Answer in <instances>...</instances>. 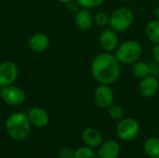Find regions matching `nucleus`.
<instances>
[{
  "instance_id": "nucleus-2",
  "label": "nucleus",
  "mask_w": 159,
  "mask_h": 158,
  "mask_svg": "<svg viewBox=\"0 0 159 158\" xmlns=\"http://www.w3.org/2000/svg\"><path fill=\"white\" fill-rule=\"evenodd\" d=\"M30 124L27 115L23 113H14L7 118L6 129L13 140L21 142L29 137Z\"/></svg>"
},
{
  "instance_id": "nucleus-18",
  "label": "nucleus",
  "mask_w": 159,
  "mask_h": 158,
  "mask_svg": "<svg viewBox=\"0 0 159 158\" xmlns=\"http://www.w3.org/2000/svg\"><path fill=\"white\" fill-rule=\"evenodd\" d=\"M145 34L149 41L159 44V20H150L145 26Z\"/></svg>"
},
{
  "instance_id": "nucleus-16",
  "label": "nucleus",
  "mask_w": 159,
  "mask_h": 158,
  "mask_svg": "<svg viewBox=\"0 0 159 158\" xmlns=\"http://www.w3.org/2000/svg\"><path fill=\"white\" fill-rule=\"evenodd\" d=\"M131 73L134 77L138 79H143L151 74V67L147 62L139 60L132 64Z\"/></svg>"
},
{
  "instance_id": "nucleus-14",
  "label": "nucleus",
  "mask_w": 159,
  "mask_h": 158,
  "mask_svg": "<svg viewBox=\"0 0 159 158\" xmlns=\"http://www.w3.org/2000/svg\"><path fill=\"white\" fill-rule=\"evenodd\" d=\"M120 154V146L116 141H107L100 145L98 151L99 158H117Z\"/></svg>"
},
{
  "instance_id": "nucleus-10",
  "label": "nucleus",
  "mask_w": 159,
  "mask_h": 158,
  "mask_svg": "<svg viewBox=\"0 0 159 158\" xmlns=\"http://www.w3.org/2000/svg\"><path fill=\"white\" fill-rule=\"evenodd\" d=\"M159 90V82L157 78L152 74L141 79L139 84V91L144 98L154 97Z\"/></svg>"
},
{
  "instance_id": "nucleus-26",
  "label": "nucleus",
  "mask_w": 159,
  "mask_h": 158,
  "mask_svg": "<svg viewBox=\"0 0 159 158\" xmlns=\"http://www.w3.org/2000/svg\"><path fill=\"white\" fill-rule=\"evenodd\" d=\"M58 1L61 2V3H63V4H67V3H70V2H72L74 0H58Z\"/></svg>"
},
{
  "instance_id": "nucleus-17",
  "label": "nucleus",
  "mask_w": 159,
  "mask_h": 158,
  "mask_svg": "<svg viewBox=\"0 0 159 158\" xmlns=\"http://www.w3.org/2000/svg\"><path fill=\"white\" fill-rule=\"evenodd\" d=\"M143 150L149 157L159 158V138H148L143 144Z\"/></svg>"
},
{
  "instance_id": "nucleus-8",
  "label": "nucleus",
  "mask_w": 159,
  "mask_h": 158,
  "mask_svg": "<svg viewBox=\"0 0 159 158\" xmlns=\"http://www.w3.org/2000/svg\"><path fill=\"white\" fill-rule=\"evenodd\" d=\"M19 74V68L13 61H5L0 64V86L12 85Z\"/></svg>"
},
{
  "instance_id": "nucleus-24",
  "label": "nucleus",
  "mask_w": 159,
  "mask_h": 158,
  "mask_svg": "<svg viewBox=\"0 0 159 158\" xmlns=\"http://www.w3.org/2000/svg\"><path fill=\"white\" fill-rule=\"evenodd\" d=\"M152 55L155 60V61L159 64V44H155L153 49H152Z\"/></svg>"
},
{
  "instance_id": "nucleus-4",
  "label": "nucleus",
  "mask_w": 159,
  "mask_h": 158,
  "mask_svg": "<svg viewBox=\"0 0 159 158\" xmlns=\"http://www.w3.org/2000/svg\"><path fill=\"white\" fill-rule=\"evenodd\" d=\"M134 15L132 10L128 7H119L110 15L109 25L116 33L127 31L133 23Z\"/></svg>"
},
{
  "instance_id": "nucleus-15",
  "label": "nucleus",
  "mask_w": 159,
  "mask_h": 158,
  "mask_svg": "<svg viewBox=\"0 0 159 158\" xmlns=\"http://www.w3.org/2000/svg\"><path fill=\"white\" fill-rule=\"evenodd\" d=\"M49 46V39L47 34L38 33L31 36L28 42V47L34 52H43Z\"/></svg>"
},
{
  "instance_id": "nucleus-23",
  "label": "nucleus",
  "mask_w": 159,
  "mask_h": 158,
  "mask_svg": "<svg viewBox=\"0 0 159 158\" xmlns=\"http://www.w3.org/2000/svg\"><path fill=\"white\" fill-rule=\"evenodd\" d=\"M74 156H75V152L68 147H64L59 151L60 158H74Z\"/></svg>"
},
{
  "instance_id": "nucleus-20",
  "label": "nucleus",
  "mask_w": 159,
  "mask_h": 158,
  "mask_svg": "<svg viewBox=\"0 0 159 158\" xmlns=\"http://www.w3.org/2000/svg\"><path fill=\"white\" fill-rule=\"evenodd\" d=\"M110 15L105 11H99L94 14V23L100 27H105L109 24Z\"/></svg>"
},
{
  "instance_id": "nucleus-9",
  "label": "nucleus",
  "mask_w": 159,
  "mask_h": 158,
  "mask_svg": "<svg viewBox=\"0 0 159 158\" xmlns=\"http://www.w3.org/2000/svg\"><path fill=\"white\" fill-rule=\"evenodd\" d=\"M99 41H100L102 47L107 52L116 50L119 45V39H118L117 33L116 31H114L112 28L104 29L100 34Z\"/></svg>"
},
{
  "instance_id": "nucleus-13",
  "label": "nucleus",
  "mask_w": 159,
  "mask_h": 158,
  "mask_svg": "<svg viewBox=\"0 0 159 158\" xmlns=\"http://www.w3.org/2000/svg\"><path fill=\"white\" fill-rule=\"evenodd\" d=\"M82 139L85 144L90 148H97L102 143V135L95 128H87L82 133Z\"/></svg>"
},
{
  "instance_id": "nucleus-27",
  "label": "nucleus",
  "mask_w": 159,
  "mask_h": 158,
  "mask_svg": "<svg viewBox=\"0 0 159 158\" xmlns=\"http://www.w3.org/2000/svg\"><path fill=\"white\" fill-rule=\"evenodd\" d=\"M1 90H2V89H0V96H1Z\"/></svg>"
},
{
  "instance_id": "nucleus-21",
  "label": "nucleus",
  "mask_w": 159,
  "mask_h": 158,
  "mask_svg": "<svg viewBox=\"0 0 159 158\" xmlns=\"http://www.w3.org/2000/svg\"><path fill=\"white\" fill-rule=\"evenodd\" d=\"M107 110H108V115L112 119H114V120H121L122 119L124 111L120 105L113 103L112 105H110L107 108Z\"/></svg>"
},
{
  "instance_id": "nucleus-12",
  "label": "nucleus",
  "mask_w": 159,
  "mask_h": 158,
  "mask_svg": "<svg viewBox=\"0 0 159 158\" xmlns=\"http://www.w3.org/2000/svg\"><path fill=\"white\" fill-rule=\"evenodd\" d=\"M27 115L30 123L36 128H45L49 122V116L48 113L40 107L31 108Z\"/></svg>"
},
{
  "instance_id": "nucleus-7",
  "label": "nucleus",
  "mask_w": 159,
  "mask_h": 158,
  "mask_svg": "<svg viewBox=\"0 0 159 158\" xmlns=\"http://www.w3.org/2000/svg\"><path fill=\"white\" fill-rule=\"evenodd\" d=\"M93 99L98 107L107 109L114 103L115 95L110 86L100 84L94 90Z\"/></svg>"
},
{
  "instance_id": "nucleus-1",
  "label": "nucleus",
  "mask_w": 159,
  "mask_h": 158,
  "mask_svg": "<svg viewBox=\"0 0 159 158\" xmlns=\"http://www.w3.org/2000/svg\"><path fill=\"white\" fill-rule=\"evenodd\" d=\"M92 77L99 84L111 86L116 83L121 73V63L115 54L102 52L98 54L92 61L90 66Z\"/></svg>"
},
{
  "instance_id": "nucleus-3",
  "label": "nucleus",
  "mask_w": 159,
  "mask_h": 158,
  "mask_svg": "<svg viewBox=\"0 0 159 158\" xmlns=\"http://www.w3.org/2000/svg\"><path fill=\"white\" fill-rule=\"evenodd\" d=\"M143 54L141 44L135 40H127L118 45L116 49V57L122 64H133L138 61Z\"/></svg>"
},
{
  "instance_id": "nucleus-11",
  "label": "nucleus",
  "mask_w": 159,
  "mask_h": 158,
  "mask_svg": "<svg viewBox=\"0 0 159 158\" xmlns=\"http://www.w3.org/2000/svg\"><path fill=\"white\" fill-rule=\"evenodd\" d=\"M75 23L82 31L89 30L94 24V15L89 9L81 8L75 15Z\"/></svg>"
},
{
  "instance_id": "nucleus-22",
  "label": "nucleus",
  "mask_w": 159,
  "mask_h": 158,
  "mask_svg": "<svg viewBox=\"0 0 159 158\" xmlns=\"http://www.w3.org/2000/svg\"><path fill=\"white\" fill-rule=\"evenodd\" d=\"M75 1L77 2L80 7L88 8V9L98 7L101 5H102L104 2V0H75Z\"/></svg>"
},
{
  "instance_id": "nucleus-28",
  "label": "nucleus",
  "mask_w": 159,
  "mask_h": 158,
  "mask_svg": "<svg viewBox=\"0 0 159 158\" xmlns=\"http://www.w3.org/2000/svg\"><path fill=\"white\" fill-rule=\"evenodd\" d=\"M0 120H1V118H0Z\"/></svg>"
},
{
  "instance_id": "nucleus-25",
  "label": "nucleus",
  "mask_w": 159,
  "mask_h": 158,
  "mask_svg": "<svg viewBox=\"0 0 159 158\" xmlns=\"http://www.w3.org/2000/svg\"><path fill=\"white\" fill-rule=\"evenodd\" d=\"M155 16L157 20H159V7H157L155 10Z\"/></svg>"
},
{
  "instance_id": "nucleus-19",
  "label": "nucleus",
  "mask_w": 159,
  "mask_h": 158,
  "mask_svg": "<svg viewBox=\"0 0 159 158\" xmlns=\"http://www.w3.org/2000/svg\"><path fill=\"white\" fill-rule=\"evenodd\" d=\"M74 158H99L98 153L90 147H81L75 152Z\"/></svg>"
},
{
  "instance_id": "nucleus-5",
  "label": "nucleus",
  "mask_w": 159,
  "mask_h": 158,
  "mask_svg": "<svg viewBox=\"0 0 159 158\" xmlns=\"http://www.w3.org/2000/svg\"><path fill=\"white\" fill-rule=\"evenodd\" d=\"M140 132L139 123L134 118H123L116 126V135L124 142L134 140Z\"/></svg>"
},
{
  "instance_id": "nucleus-6",
  "label": "nucleus",
  "mask_w": 159,
  "mask_h": 158,
  "mask_svg": "<svg viewBox=\"0 0 159 158\" xmlns=\"http://www.w3.org/2000/svg\"><path fill=\"white\" fill-rule=\"evenodd\" d=\"M1 99L5 103L10 106H18L24 102L25 93L24 91L16 86H7L1 90Z\"/></svg>"
}]
</instances>
